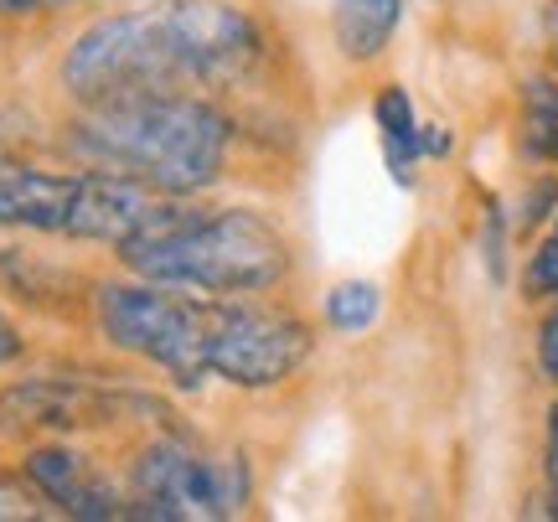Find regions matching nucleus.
Listing matches in <instances>:
<instances>
[{"label": "nucleus", "instance_id": "11", "mask_svg": "<svg viewBox=\"0 0 558 522\" xmlns=\"http://www.w3.org/2000/svg\"><path fill=\"white\" fill-rule=\"evenodd\" d=\"M518 145L527 161H558V83L554 78H527L522 83V120H518Z\"/></svg>", "mask_w": 558, "mask_h": 522}, {"label": "nucleus", "instance_id": "22", "mask_svg": "<svg viewBox=\"0 0 558 522\" xmlns=\"http://www.w3.org/2000/svg\"><path fill=\"white\" fill-rule=\"evenodd\" d=\"M548 41H554V58H558V0L548 5Z\"/></svg>", "mask_w": 558, "mask_h": 522}, {"label": "nucleus", "instance_id": "15", "mask_svg": "<svg viewBox=\"0 0 558 522\" xmlns=\"http://www.w3.org/2000/svg\"><path fill=\"white\" fill-rule=\"evenodd\" d=\"M538 367H543V378L558 383V305L543 316L538 326Z\"/></svg>", "mask_w": 558, "mask_h": 522}, {"label": "nucleus", "instance_id": "17", "mask_svg": "<svg viewBox=\"0 0 558 522\" xmlns=\"http://www.w3.org/2000/svg\"><path fill=\"white\" fill-rule=\"evenodd\" d=\"M543 213H558V181H538L533 186V197L522 207V222L533 228V222H543Z\"/></svg>", "mask_w": 558, "mask_h": 522}, {"label": "nucleus", "instance_id": "19", "mask_svg": "<svg viewBox=\"0 0 558 522\" xmlns=\"http://www.w3.org/2000/svg\"><path fill=\"white\" fill-rule=\"evenodd\" d=\"M73 0H0V16H37V11H58Z\"/></svg>", "mask_w": 558, "mask_h": 522}, {"label": "nucleus", "instance_id": "12", "mask_svg": "<svg viewBox=\"0 0 558 522\" xmlns=\"http://www.w3.org/2000/svg\"><path fill=\"white\" fill-rule=\"evenodd\" d=\"M320 311H326V326H331V331H341V337H357V331H367V326L378 321L383 290L373 280H341V284H331V290H326Z\"/></svg>", "mask_w": 558, "mask_h": 522}, {"label": "nucleus", "instance_id": "13", "mask_svg": "<svg viewBox=\"0 0 558 522\" xmlns=\"http://www.w3.org/2000/svg\"><path fill=\"white\" fill-rule=\"evenodd\" d=\"M522 295L527 301H558V213L548 222V233L538 239V248L522 264Z\"/></svg>", "mask_w": 558, "mask_h": 522}, {"label": "nucleus", "instance_id": "8", "mask_svg": "<svg viewBox=\"0 0 558 522\" xmlns=\"http://www.w3.org/2000/svg\"><path fill=\"white\" fill-rule=\"evenodd\" d=\"M26 482L47 507H58L62 518L78 522H124L135 518V502L114 482H104L99 465L68 450V445H37L26 456Z\"/></svg>", "mask_w": 558, "mask_h": 522}, {"label": "nucleus", "instance_id": "1", "mask_svg": "<svg viewBox=\"0 0 558 522\" xmlns=\"http://www.w3.org/2000/svg\"><path fill=\"white\" fill-rule=\"evenodd\" d=\"M99 331L109 342L160 367L177 388L228 383V388H279L311 357V326L290 311L218 301L177 284H104Z\"/></svg>", "mask_w": 558, "mask_h": 522}, {"label": "nucleus", "instance_id": "4", "mask_svg": "<svg viewBox=\"0 0 558 522\" xmlns=\"http://www.w3.org/2000/svg\"><path fill=\"white\" fill-rule=\"evenodd\" d=\"M114 248L140 280L197 295H259L290 275V243L248 207H186L171 197L156 222Z\"/></svg>", "mask_w": 558, "mask_h": 522}, {"label": "nucleus", "instance_id": "16", "mask_svg": "<svg viewBox=\"0 0 558 522\" xmlns=\"http://www.w3.org/2000/svg\"><path fill=\"white\" fill-rule=\"evenodd\" d=\"M543 465H548V512L558 518V403L548 409V450H543Z\"/></svg>", "mask_w": 558, "mask_h": 522}, {"label": "nucleus", "instance_id": "9", "mask_svg": "<svg viewBox=\"0 0 558 522\" xmlns=\"http://www.w3.org/2000/svg\"><path fill=\"white\" fill-rule=\"evenodd\" d=\"M373 124H378V145H383V161H388V177L399 181V186H414V166L424 161V124H418L414 104H409V94H403L399 83L378 88Z\"/></svg>", "mask_w": 558, "mask_h": 522}, {"label": "nucleus", "instance_id": "2", "mask_svg": "<svg viewBox=\"0 0 558 522\" xmlns=\"http://www.w3.org/2000/svg\"><path fill=\"white\" fill-rule=\"evenodd\" d=\"M264 62L254 16L222 0H166L94 21L62 58V88L94 109L140 94H197L243 83Z\"/></svg>", "mask_w": 558, "mask_h": 522}, {"label": "nucleus", "instance_id": "14", "mask_svg": "<svg viewBox=\"0 0 558 522\" xmlns=\"http://www.w3.org/2000/svg\"><path fill=\"white\" fill-rule=\"evenodd\" d=\"M481 254H486V275L507 280V213L497 197H486V228H481Z\"/></svg>", "mask_w": 558, "mask_h": 522}, {"label": "nucleus", "instance_id": "21", "mask_svg": "<svg viewBox=\"0 0 558 522\" xmlns=\"http://www.w3.org/2000/svg\"><path fill=\"white\" fill-rule=\"evenodd\" d=\"M0 518H32V502H26V497H16V491H5V486H0Z\"/></svg>", "mask_w": 558, "mask_h": 522}, {"label": "nucleus", "instance_id": "7", "mask_svg": "<svg viewBox=\"0 0 558 522\" xmlns=\"http://www.w3.org/2000/svg\"><path fill=\"white\" fill-rule=\"evenodd\" d=\"M120 424H166L186 429L156 393L130 383H88V378H26L0 393V435H94Z\"/></svg>", "mask_w": 558, "mask_h": 522}, {"label": "nucleus", "instance_id": "3", "mask_svg": "<svg viewBox=\"0 0 558 522\" xmlns=\"http://www.w3.org/2000/svg\"><path fill=\"white\" fill-rule=\"evenodd\" d=\"M68 156L130 177L160 197H186L222 177L233 150V124L197 94H140L94 104L68 124Z\"/></svg>", "mask_w": 558, "mask_h": 522}, {"label": "nucleus", "instance_id": "18", "mask_svg": "<svg viewBox=\"0 0 558 522\" xmlns=\"http://www.w3.org/2000/svg\"><path fill=\"white\" fill-rule=\"evenodd\" d=\"M26 352V342H21V331L11 316H0V367H11V362Z\"/></svg>", "mask_w": 558, "mask_h": 522}, {"label": "nucleus", "instance_id": "5", "mask_svg": "<svg viewBox=\"0 0 558 522\" xmlns=\"http://www.w3.org/2000/svg\"><path fill=\"white\" fill-rule=\"evenodd\" d=\"M160 197L114 171H47L0 156V228L16 233H47V239H83V243H124L145 222L160 218Z\"/></svg>", "mask_w": 558, "mask_h": 522}, {"label": "nucleus", "instance_id": "6", "mask_svg": "<svg viewBox=\"0 0 558 522\" xmlns=\"http://www.w3.org/2000/svg\"><path fill=\"white\" fill-rule=\"evenodd\" d=\"M254 497L248 461L233 450H202L186 440V429H171L166 440L140 450L130 471V502L135 518L192 522V518H239Z\"/></svg>", "mask_w": 558, "mask_h": 522}, {"label": "nucleus", "instance_id": "10", "mask_svg": "<svg viewBox=\"0 0 558 522\" xmlns=\"http://www.w3.org/2000/svg\"><path fill=\"white\" fill-rule=\"evenodd\" d=\"M403 21V0H331V32L352 62H373L393 41Z\"/></svg>", "mask_w": 558, "mask_h": 522}, {"label": "nucleus", "instance_id": "20", "mask_svg": "<svg viewBox=\"0 0 558 522\" xmlns=\"http://www.w3.org/2000/svg\"><path fill=\"white\" fill-rule=\"evenodd\" d=\"M424 156H450V130L424 124Z\"/></svg>", "mask_w": 558, "mask_h": 522}]
</instances>
